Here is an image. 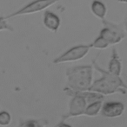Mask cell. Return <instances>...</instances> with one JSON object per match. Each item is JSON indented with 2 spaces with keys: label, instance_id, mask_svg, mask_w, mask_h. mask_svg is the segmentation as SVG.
Masks as SVG:
<instances>
[{
  "label": "cell",
  "instance_id": "52a82bcc",
  "mask_svg": "<svg viewBox=\"0 0 127 127\" xmlns=\"http://www.w3.org/2000/svg\"><path fill=\"white\" fill-rule=\"evenodd\" d=\"M126 107L122 102H106L102 105L101 115L108 119L120 117L124 113Z\"/></svg>",
  "mask_w": 127,
  "mask_h": 127
},
{
  "label": "cell",
  "instance_id": "4fadbf2b",
  "mask_svg": "<svg viewBox=\"0 0 127 127\" xmlns=\"http://www.w3.org/2000/svg\"><path fill=\"white\" fill-rule=\"evenodd\" d=\"M91 45H92V48H94V49H105L110 46V44L108 43V42L105 39H104L102 36L98 35L95 40L91 43Z\"/></svg>",
  "mask_w": 127,
  "mask_h": 127
},
{
  "label": "cell",
  "instance_id": "9c48e42d",
  "mask_svg": "<svg viewBox=\"0 0 127 127\" xmlns=\"http://www.w3.org/2000/svg\"><path fill=\"white\" fill-rule=\"evenodd\" d=\"M43 24L50 31L57 33L61 25V19L54 12L51 10H44L43 14Z\"/></svg>",
  "mask_w": 127,
  "mask_h": 127
},
{
  "label": "cell",
  "instance_id": "8fae6325",
  "mask_svg": "<svg viewBox=\"0 0 127 127\" xmlns=\"http://www.w3.org/2000/svg\"><path fill=\"white\" fill-rule=\"evenodd\" d=\"M91 10L92 14L100 20L105 19V16L107 13V8L105 3L100 0H93L91 3Z\"/></svg>",
  "mask_w": 127,
  "mask_h": 127
},
{
  "label": "cell",
  "instance_id": "30bf717a",
  "mask_svg": "<svg viewBox=\"0 0 127 127\" xmlns=\"http://www.w3.org/2000/svg\"><path fill=\"white\" fill-rule=\"evenodd\" d=\"M107 71L111 74L118 76H120L121 72H122V62H121V59L119 57V55L116 48L112 49V57H111V60L109 62L108 70Z\"/></svg>",
  "mask_w": 127,
  "mask_h": 127
},
{
  "label": "cell",
  "instance_id": "9a60e30c",
  "mask_svg": "<svg viewBox=\"0 0 127 127\" xmlns=\"http://www.w3.org/2000/svg\"><path fill=\"white\" fill-rule=\"evenodd\" d=\"M3 30L13 32L14 28L9 24L8 20L5 18V17L0 15V31H3Z\"/></svg>",
  "mask_w": 127,
  "mask_h": 127
},
{
  "label": "cell",
  "instance_id": "7c38bea8",
  "mask_svg": "<svg viewBox=\"0 0 127 127\" xmlns=\"http://www.w3.org/2000/svg\"><path fill=\"white\" fill-rule=\"evenodd\" d=\"M102 105H103V101H96L89 104L87 105L84 115L89 116V117H95L100 112Z\"/></svg>",
  "mask_w": 127,
  "mask_h": 127
},
{
  "label": "cell",
  "instance_id": "3957f363",
  "mask_svg": "<svg viewBox=\"0 0 127 127\" xmlns=\"http://www.w3.org/2000/svg\"><path fill=\"white\" fill-rule=\"evenodd\" d=\"M59 0H32L27 3L19 10L11 12L10 14L5 17L6 19H10L12 17H18V16L30 15V14L37 13V12L43 11L46 10L48 7L51 6L54 3H57Z\"/></svg>",
  "mask_w": 127,
  "mask_h": 127
},
{
  "label": "cell",
  "instance_id": "2e32d148",
  "mask_svg": "<svg viewBox=\"0 0 127 127\" xmlns=\"http://www.w3.org/2000/svg\"><path fill=\"white\" fill-rule=\"evenodd\" d=\"M19 127H43L39 121L34 120V119H29L24 121L19 126Z\"/></svg>",
  "mask_w": 127,
  "mask_h": 127
},
{
  "label": "cell",
  "instance_id": "6da1fadb",
  "mask_svg": "<svg viewBox=\"0 0 127 127\" xmlns=\"http://www.w3.org/2000/svg\"><path fill=\"white\" fill-rule=\"evenodd\" d=\"M93 67L89 65L76 66L66 70L67 87L64 92L68 95L87 92L92 85Z\"/></svg>",
  "mask_w": 127,
  "mask_h": 127
},
{
  "label": "cell",
  "instance_id": "8992f818",
  "mask_svg": "<svg viewBox=\"0 0 127 127\" xmlns=\"http://www.w3.org/2000/svg\"><path fill=\"white\" fill-rule=\"evenodd\" d=\"M71 96H72V99L69 103V112L63 117V121L68 118L84 115L85 109H86L87 103L82 96L78 94H72Z\"/></svg>",
  "mask_w": 127,
  "mask_h": 127
},
{
  "label": "cell",
  "instance_id": "7a4b0ae2",
  "mask_svg": "<svg viewBox=\"0 0 127 127\" xmlns=\"http://www.w3.org/2000/svg\"><path fill=\"white\" fill-rule=\"evenodd\" d=\"M105 25L101 30L99 35L108 42L110 45L118 44L125 38L126 36V30H125L124 24H115L110 22L106 19L101 20Z\"/></svg>",
  "mask_w": 127,
  "mask_h": 127
},
{
  "label": "cell",
  "instance_id": "ac0fdd59",
  "mask_svg": "<svg viewBox=\"0 0 127 127\" xmlns=\"http://www.w3.org/2000/svg\"><path fill=\"white\" fill-rule=\"evenodd\" d=\"M123 24H124L125 30H126V32H127V15H126V19H125V22L123 23Z\"/></svg>",
  "mask_w": 127,
  "mask_h": 127
},
{
  "label": "cell",
  "instance_id": "5bb4252c",
  "mask_svg": "<svg viewBox=\"0 0 127 127\" xmlns=\"http://www.w3.org/2000/svg\"><path fill=\"white\" fill-rule=\"evenodd\" d=\"M11 121V116L7 111H2L0 112V126H9Z\"/></svg>",
  "mask_w": 127,
  "mask_h": 127
},
{
  "label": "cell",
  "instance_id": "e0dca14e",
  "mask_svg": "<svg viewBox=\"0 0 127 127\" xmlns=\"http://www.w3.org/2000/svg\"><path fill=\"white\" fill-rule=\"evenodd\" d=\"M57 127H73V126H71V125H69V124H66V123H64V121H61V123H60Z\"/></svg>",
  "mask_w": 127,
  "mask_h": 127
},
{
  "label": "cell",
  "instance_id": "d6986e66",
  "mask_svg": "<svg viewBox=\"0 0 127 127\" xmlns=\"http://www.w3.org/2000/svg\"><path fill=\"white\" fill-rule=\"evenodd\" d=\"M118 2H119V3H127V0H118Z\"/></svg>",
  "mask_w": 127,
  "mask_h": 127
},
{
  "label": "cell",
  "instance_id": "277c9868",
  "mask_svg": "<svg viewBox=\"0 0 127 127\" xmlns=\"http://www.w3.org/2000/svg\"><path fill=\"white\" fill-rule=\"evenodd\" d=\"M92 49V45L90 44H79V45L73 46L68 50L64 52L62 55L58 56L53 60L54 64L65 63V62H77L81 59L85 58L90 49Z\"/></svg>",
  "mask_w": 127,
  "mask_h": 127
},
{
  "label": "cell",
  "instance_id": "5b68a950",
  "mask_svg": "<svg viewBox=\"0 0 127 127\" xmlns=\"http://www.w3.org/2000/svg\"><path fill=\"white\" fill-rule=\"evenodd\" d=\"M88 92L96 93V94H102L104 96L109 95V94H117V93H120L122 94H126V91H122L120 89L117 88V87H114L111 82H109L104 77H101L100 79L95 80L91 85Z\"/></svg>",
  "mask_w": 127,
  "mask_h": 127
},
{
  "label": "cell",
  "instance_id": "ba28073f",
  "mask_svg": "<svg viewBox=\"0 0 127 127\" xmlns=\"http://www.w3.org/2000/svg\"><path fill=\"white\" fill-rule=\"evenodd\" d=\"M92 65H93V67L96 69L97 71L101 74L102 77H104L105 79H106L109 82L112 84L114 87H116L117 88L120 89L122 91H127V85L123 81V80L121 79L120 76H118V75H115V74H112L111 73H109L108 71L105 70L104 68H102L99 65H98V62H97V58L94 59L92 61Z\"/></svg>",
  "mask_w": 127,
  "mask_h": 127
}]
</instances>
